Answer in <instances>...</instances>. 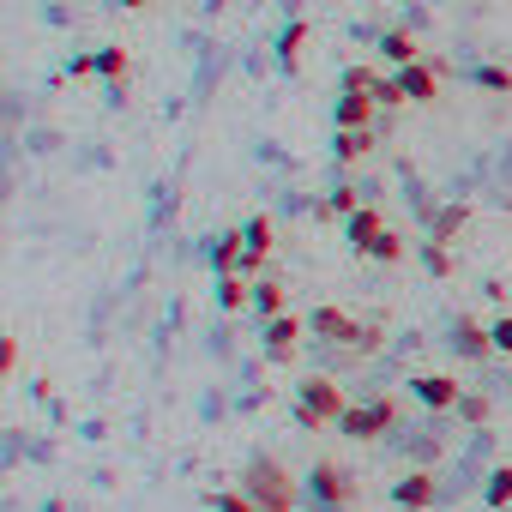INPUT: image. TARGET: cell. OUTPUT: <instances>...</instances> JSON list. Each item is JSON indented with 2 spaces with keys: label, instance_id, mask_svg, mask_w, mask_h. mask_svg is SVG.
I'll return each mask as SVG.
<instances>
[{
  "label": "cell",
  "instance_id": "28",
  "mask_svg": "<svg viewBox=\"0 0 512 512\" xmlns=\"http://www.w3.org/2000/svg\"><path fill=\"white\" fill-rule=\"evenodd\" d=\"M458 416H464V422H488V398H476V392H464V404H458Z\"/></svg>",
  "mask_w": 512,
  "mask_h": 512
},
{
  "label": "cell",
  "instance_id": "2",
  "mask_svg": "<svg viewBox=\"0 0 512 512\" xmlns=\"http://www.w3.org/2000/svg\"><path fill=\"white\" fill-rule=\"evenodd\" d=\"M344 410H350V404H344V392H338L332 380H308V386L296 392V422L314 428V434H320L326 422H338Z\"/></svg>",
  "mask_w": 512,
  "mask_h": 512
},
{
  "label": "cell",
  "instance_id": "8",
  "mask_svg": "<svg viewBox=\"0 0 512 512\" xmlns=\"http://www.w3.org/2000/svg\"><path fill=\"white\" fill-rule=\"evenodd\" d=\"M428 500H434V476H428V470H410V476L392 488V506H404V512H422Z\"/></svg>",
  "mask_w": 512,
  "mask_h": 512
},
{
  "label": "cell",
  "instance_id": "29",
  "mask_svg": "<svg viewBox=\"0 0 512 512\" xmlns=\"http://www.w3.org/2000/svg\"><path fill=\"white\" fill-rule=\"evenodd\" d=\"M488 332H494V350H500V356H512V314H500Z\"/></svg>",
  "mask_w": 512,
  "mask_h": 512
},
{
  "label": "cell",
  "instance_id": "4",
  "mask_svg": "<svg viewBox=\"0 0 512 512\" xmlns=\"http://www.w3.org/2000/svg\"><path fill=\"white\" fill-rule=\"evenodd\" d=\"M314 332H326L332 344H350V350H374L380 344V326H356L338 308H314Z\"/></svg>",
  "mask_w": 512,
  "mask_h": 512
},
{
  "label": "cell",
  "instance_id": "7",
  "mask_svg": "<svg viewBox=\"0 0 512 512\" xmlns=\"http://www.w3.org/2000/svg\"><path fill=\"white\" fill-rule=\"evenodd\" d=\"M314 494H320L326 506H344V500H350V470H344V464H314Z\"/></svg>",
  "mask_w": 512,
  "mask_h": 512
},
{
  "label": "cell",
  "instance_id": "16",
  "mask_svg": "<svg viewBox=\"0 0 512 512\" xmlns=\"http://www.w3.org/2000/svg\"><path fill=\"white\" fill-rule=\"evenodd\" d=\"M374 151V133L368 127H338V163H362Z\"/></svg>",
  "mask_w": 512,
  "mask_h": 512
},
{
  "label": "cell",
  "instance_id": "26",
  "mask_svg": "<svg viewBox=\"0 0 512 512\" xmlns=\"http://www.w3.org/2000/svg\"><path fill=\"white\" fill-rule=\"evenodd\" d=\"M374 103H380V109H404L410 97H404V85H398V79H374Z\"/></svg>",
  "mask_w": 512,
  "mask_h": 512
},
{
  "label": "cell",
  "instance_id": "14",
  "mask_svg": "<svg viewBox=\"0 0 512 512\" xmlns=\"http://www.w3.org/2000/svg\"><path fill=\"white\" fill-rule=\"evenodd\" d=\"M374 109H380V103H374L368 91H344V103H338V127H368Z\"/></svg>",
  "mask_w": 512,
  "mask_h": 512
},
{
  "label": "cell",
  "instance_id": "10",
  "mask_svg": "<svg viewBox=\"0 0 512 512\" xmlns=\"http://www.w3.org/2000/svg\"><path fill=\"white\" fill-rule=\"evenodd\" d=\"M380 55H386L392 67H416V61H422V43H416V31H386V37H380Z\"/></svg>",
  "mask_w": 512,
  "mask_h": 512
},
{
  "label": "cell",
  "instance_id": "27",
  "mask_svg": "<svg viewBox=\"0 0 512 512\" xmlns=\"http://www.w3.org/2000/svg\"><path fill=\"white\" fill-rule=\"evenodd\" d=\"M326 211H344V217H350V211H362V193H356V187H338V193L326 199Z\"/></svg>",
  "mask_w": 512,
  "mask_h": 512
},
{
  "label": "cell",
  "instance_id": "18",
  "mask_svg": "<svg viewBox=\"0 0 512 512\" xmlns=\"http://www.w3.org/2000/svg\"><path fill=\"white\" fill-rule=\"evenodd\" d=\"M302 49H308V25H290V31H284V43H278V67H284V73H296Z\"/></svg>",
  "mask_w": 512,
  "mask_h": 512
},
{
  "label": "cell",
  "instance_id": "23",
  "mask_svg": "<svg viewBox=\"0 0 512 512\" xmlns=\"http://www.w3.org/2000/svg\"><path fill=\"white\" fill-rule=\"evenodd\" d=\"M470 79H476L482 91H500V97H512V73H506V67H476Z\"/></svg>",
  "mask_w": 512,
  "mask_h": 512
},
{
  "label": "cell",
  "instance_id": "22",
  "mask_svg": "<svg viewBox=\"0 0 512 512\" xmlns=\"http://www.w3.org/2000/svg\"><path fill=\"white\" fill-rule=\"evenodd\" d=\"M217 302H223V308H247V302H253V284H241V278H223V284H217Z\"/></svg>",
  "mask_w": 512,
  "mask_h": 512
},
{
  "label": "cell",
  "instance_id": "6",
  "mask_svg": "<svg viewBox=\"0 0 512 512\" xmlns=\"http://www.w3.org/2000/svg\"><path fill=\"white\" fill-rule=\"evenodd\" d=\"M344 235H350V247H356V253H368V247L386 235V223H380V211H374V205H362V211H350Z\"/></svg>",
  "mask_w": 512,
  "mask_h": 512
},
{
  "label": "cell",
  "instance_id": "20",
  "mask_svg": "<svg viewBox=\"0 0 512 512\" xmlns=\"http://www.w3.org/2000/svg\"><path fill=\"white\" fill-rule=\"evenodd\" d=\"M368 260H380V266H398V260H404V235H392V229H386V235L368 247Z\"/></svg>",
  "mask_w": 512,
  "mask_h": 512
},
{
  "label": "cell",
  "instance_id": "1",
  "mask_svg": "<svg viewBox=\"0 0 512 512\" xmlns=\"http://www.w3.org/2000/svg\"><path fill=\"white\" fill-rule=\"evenodd\" d=\"M241 482H247L241 494L260 506V512H296V482H290V470L278 458H253Z\"/></svg>",
  "mask_w": 512,
  "mask_h": 512
},
{
  "label": "cell",
  "instance_id": "11",
  "mask_svg": "<svg viewBox=\"0 0 512 512\" xmlns=\"http://www.w3.org/2000/svg\"><path fill=\"white\" fill-rule=\"evenodd\" d=\"M398 85H404V97H410V103H434V97H440L434 67H422V61H416V67H398Z\"/></svg>",
  "mask_w": 512,
  "mask_h": 512
},
{
  "label": "cell",
  "instance_id": "19",
  "mask_svg": "<svg viewBox=\"0 0 512 512\" xmlns=\"http://www.w3.org/2000/svg\"><path fill=\"white\" fill-rule=\"evenodd\" d=\"M464 223H470V205H446V211L434 217V235H428V241H452Z\"/></svg>",
  "mask_w": 512,
  "mask_h": 512
},
{
  "label": "cell",
  "instance_id": "24",
  "mask_svg": "<svg viewBox=\"0 0 512 512\" xmlns=\"http://www.w3.org/2000/svg\"><path fill=\"white\" fill-rule=\"evenodd\" d=\"M488 506H512V464H500L488 476Z\"/></svg>",
  "mask_w": 512,
  "mask_h": 512
},
{
  "label": "cell",
  "instance_id": "17",
  "mask_svg": "<svg viewBox=\"0 0 512 512\" xmlns=\"http://www.w3.org/2000/svg\"><path fill=\"white\" fill-rule=\"evenodd\" d=\"M97 73L115 85V97L127 91V49H97Z\"/></svg>",
  "mask_w": 512,
  "mask_h": 512
},
{
  "label": "cell",
  "instance_id": "30",
  "mask_svg": "<svg viewBox=\"0 0 512 512\" xmlns=\"http://www.w3.org/2000/svg\"><path fill=\"white\" fill-rule=\"evenodd\" d=\"M344 91H368V97H374V73H368V67H350V73H344Z\"/></svg>",
  "mask_w": 512,
  "mask_h": 512
},
{
  "label": "cell",
  "instance_id": "13",
  "mask_svg": "<svg viewBox=\"0 0 512 512\" xmlns=\"http://www.w3.org/2000/svg\"><path fill=\"white\" fill-rule=\"evenodd\" d=\"M241 235H247V272H260L266 253H272V217H253Z\"/></svg>",
  "mask_w": 512,
  "mask_h": 512
},
{
  "label": "cell",
  "instance_id": "15",
  "mask_svg": "<svg viewBox=\"0 0 512 512\" xmlns=\"http://www.w3.org/2000/svg\"><path fill=\"white\" fill-rule=\"evenodd\" d=\"M452 344H458V356H470V362H476V356H488V350H494V332H482L476 320H458Z\"/></svg>",
  "mask_w": 512,
  "mask_h": 512
},
{
  "label": "cell",
  "instance_id": "32",
  "mask_svg": "<svg viewBox=\"0 0 512 512\" xmlns=\"http://www.w3.org/2000/svg\"><path fill=\"white\" fill-rule=\"evenodd\" d=\"M121 7H127V13H139V7H151V0H121Z\"/></svg>",
  "mask_w": 512,
  "mask_h": 512
},
{
  "label": "cell",
  "instance_id": "12",
  "mask_svg": "<svg viewBox=\"0 0 512 512\" xmlns=\"http://www.w3.org/2000/svg\"><path fill=\"white\" fill-rule=\"evenodd\" d=\"M296 338H302V320H290V314H278V320L266 326V350H272L278 362H290V356H296Z\"/></svg>",
  "mask_w": 512,
  "mask_h": 512
},
{
  "label": "cell",
  "instance_id": "5",
  "mask_svg": "<svg viewBox=\"0 0 512 512\" xmlns=\"http://www.w3.org/2000/svg\"><path fill=\"white\" fill-rule=\"evenodd\" d=\"M410 392H416L428 410H458V404H464V386H458L452 374H416Z\"/></svg>",
  "mask_w": 512,
  "mask_h": 512
},
{
  "label": "cell",
  "instance_id": "9",
  "mask_svg": "<svg viewBox=\"0 0 512 512\" xmlns=\"http://www.w3.org/2000/svg\"><path fill=\"white\" fill-rule=\"evenodd\" d=\"M211 266H217V278H229L235 266H247V235H217L211 241Z\"/></svg>",
  "mask_w": 512,
  "mask_h": 512
},
{
  "label": "cell",
  "instance_id": "25",
  "mask_svg": "<svg viewBox=\"0 0 512 512\" xmlns=\"http://www.w3.org/2000/svg\"><path fill=\"white\" fill-rule=\"evenodd\" d=\"M253 308L278 320V314H284V290H278V284H253Z\"/></svg>",
  "mask_w": 512,
  "mask_h": 512
},
{
  "label": "cell",
  "instance_id": "31",
  "mask_svg": "<svg viewBox=\"0 0 512 512\" xmlns=\"http://www.w3.org/2000/svg\"><path fill=\"white\" fill-rule=\"evenodd\" d=\"M91 73H97V55H73L67 61V79H91Z\"/></svg>",
  "mask_w": 512,
  "mask_h": 512
},
{
  "label": "cell",
  "instance_id": "21",
  "mask_svg": "<svg viewBox=\"0 0 512 512\" xmlns=\"http://www.w3.org/2000/svg\"><path fill=\"white\" fill-rule=\"evenodd\" d=\"M422 266H428L434 278H452V253H446V241H422Z\"/></svg>",
  "mask_w": 512,
  "mask_h": 512
},
{
  "label": "cell",
  "instance_id": "3",
  "mask_svg": "<svg viewBox=\"0 0 512 512\" xmlns=\"http://www.w3.org/2000/svg\"><path fill=\"white\" fill-rule=\"evenodd\" d=\"M338 428H344L350 440H380L386 428H398V398H374V404H350V410L338 416Z\"/></svg>",
  "mask_w": 512,
  "mask_h": 512
}]
</instances>
